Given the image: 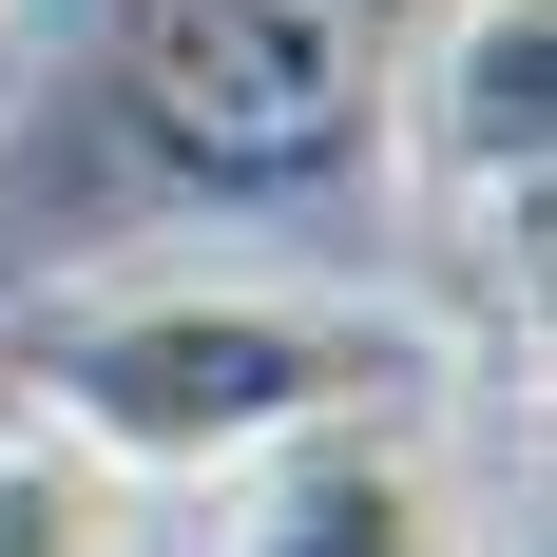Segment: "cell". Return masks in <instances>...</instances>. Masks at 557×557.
Instances as JSON below:
<instances>
[{
	"instance_id": "obj_3",
	"label": "cell",
	"mask_w": 557,
	"mask_h": 557,
	"mask_svg": "<svg viewBox=\"0 0 557 557\" xmlns=\"http://www.w3.org/2000/svg\"><path fill=\"white\" fill-rule=\"evenodd\" d=\"M385 173L461 250H539V193H557V0H423L404 20Z\"/></svg>"
},
{
	"instance_id": "obj_6",
	"label": "cell",
	"mask_w": 557,
	"mask_h": 557,
	"mask_svg": "<svg viewBox=\"0 0 557 557\" xmlns=\"http://www.w3.org/2000/svg\"><path fill=\"white\" fill-rule=\"evenodd\" d=\"M0 20H20V0H0Z\"/></svg>"
},
{
	"instance_id": "obj_5",
	"label": "cell",
	"mask_w": 557,
	"mask_h": 557,
	"mask_svg": "<svg viewBox=\"0 0 557 557\" xmlns=\"http://www.w3.org/2000/svg\"><path fill=\"white\" fill-rule=\"evenodd\" d=\"M0 557H115V481L39 423H0Z\"/></svg>"
},
{
	"instance_id": "obj_2",
	"label": "cell",
	"mask_w": 557,
	"mask_h": 557,
	"mask_svg": "<svg viewBox=\"0 0 557 557\" xmlns=\"http://www.w3.org/2000/svg\"><path fill=\"white\" fill-rule=\"evenodd\" d=\"M423 0H115L97 77L115 135L154 193H212V212H308L385 154V77Z\"/></svg>"
},
{
	"instance_id": "obj_1",
	"label": "cell",
	"mask_w": 557,
	"mask_h": 557,
	"mask_svg": "<svg viewBox=\"0 0 557 557\" xmlns=\"http://www.w3.org/2000/svg\"><path fill=\"white\" fill-rule=\"evenodd\" d=\"M20 385L97 481H231L346 423H443V327L308 270H115L20 308Z\"/></svg>"
},
{
	"instance_id": "obj_4",
	"label": "cell",
	"mask_w": 557,
	"mask_h": 557,
	"mask_svg": "<svg viewBox=\"0 0 557 557\" xmlns=\"http://www.w3.org/2000/svg\"><path fill=\"white\" fill-rule=\"evenodd\" d=\"M173 557H500V539H481V481H461L443 423H346V443L193 481Z\"/></svg>"
}]
</instances>
